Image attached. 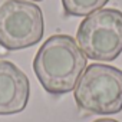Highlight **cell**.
Returning a JSON list of instances; mask_svg holds the SVG:
<instances>
[{"label":"cell","mask_w":122,"mask_h":122,"mask_svg":"<svg viewBox=\"0 0 122 122\" xmlns=\"http://www.w3.org/2000/svg\"><path fill=\"white\" fill-rule=\"evenodd\" d=\"M73 96L78 108L86 113H119L122 111V71L103 63L86 66Z\"/></svg>","instance_id":"obj_2"},{"label":"cell","mask_w":122,"mask_h":122,"mask_svg":"<svg viewBox=\"0 0 122 122\" xmlns=\"http://www.w3.org/2000/svg\"><path fill=\"white\" fill-rule=\"evenodd\" d=\"M109 0H62L63 12L68 16H89L101 10Z\"/></svg>","instance_id":"obj_6"},{"label":"cell","mask_w":122,"mask_h":122,"mask_svg":"<svg viewBox=\"0 0 122 122\" xmlns=\"http://www.w3.org/2000/svg\"><path fill=\"white\" fill-rule=\"evenodd\" d=\"M33 3H37V2H43V0H32Z\"/></svg>","instance_id":"obj_8"},{"label":"cell","mask_w":122,"mask_h":122,"mask_svg":"<svg viewBox=\"0 0 122 122\" xmlns=\"http://www.w3.org/2000/svg\"><path fill=\"white\" fill-rule=\"evenodd\" d=\"M30 83L10 60H0V115H15L27 106Z\"/></svg>","instance_id":"obj_5"},{"label":"cell","mask_w":122,"mask_h":122,"mask_svg":"<svg viewBox=\"0 0 122 122\" xmlns=\"http://www.w3.org/2000/svg\"><path fill=\"white\" fill-rule=\"evenodd\" d=\"M85 69L86 56L69 35L47 37L33 59L35 75L50 95H65L73 91Z\"/></svg>","instance_id":"obj_1"},{"label":"cell","mask_w":122,"mask_h":122,"mask_svg":"<svg viewBox=\"0 0 122 122\" xmlns=\"http://www.w3.org/2000/svg\"><path fill=\"white\" fill-rule=\"evenodd\" d=\"M45 33L42 9L25 0H3L0 3V46L22 50L39 43Z\"/></svg>","instance_id":"obj_4"},{"label":"cell","mask_w":122,"mask_h":122,"mask_svg":"<svg viewBox=\"0 0 122 122\" xmlns=\"http://www.w3.org/2000/svg\"><path fill=\"white\" fill-rule=\"evenodd\" d=\"M76 42L92 60H115L122 53V12L101 9L86 16L78 27Z\"/></svg>","instance_id":"obj_3"},{"label":"cell","mask_w":122,"mask_h":122,"mask_svg":"<svg viewBox=\"0 0 122 122\" xmlns=\"http://www.w3.org/2000/svg\"><path fill=\"white\" fill-rule=\"evenodd\" d=\"M93 122H119V121H115V119H111V118H101V119H96Z\"/></svg>","instance_id":"obj_7"}]
</instances>
